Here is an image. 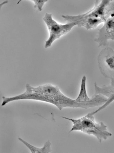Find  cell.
Segmentation results:
<instances>
[{
    "label": "cell",
    "mask_w": 114,
    "mask_h": 153,
    "mask_svg": "<svg viewBox=\"0 0 114 153\" xmlns=\"http://www.w3.org/2000/svg\"><path fill=\"white\" fill-rule=\"evenodd\" d=\"M87 94L86 89V77L83 76L81 83V89L78 97L75 99L76 102L79 103H84L89 102L91 100Z\"/></svg>",
    "instance_id": "9c48e42d"
},
{
    "label": "cell",
    "mask_w": 114,
    "mask_h": 153,
    "mask_svg": "<svg viewBox=\"0 0 114 153\" xmlns=\"http://www.w3.org/2000/svg\"><path fill=\"white\" fill-rule=\"evenodd\" d=\"M114 12V0L96 1L94 7L85 13L78 15H61L67 23H76L78 27L87 30L95 29L104 23Z\"/></svg>",
    "instance_id": "7a4b0ae2"
},
{
    "label": "cell",
    "mask_w": 114,
    "mask_h": 153,
    "mask_svg": "<svg viewBox=\"0 0 114 153\" xmlns=\"http://www.w3.org/2000/svg\"><path fill=\"white\" fill-rule=\"evenodd\" d=\"M49 30V38L45 42L44 48H48L56 40L59 39L62 36L66 35L75 26L76 23H67L65 24H61L57 23L53 18L51 13H46L43 19Z\"/></svg>",
    "instance_id": "277c9868"
},
{
    "label": "cell",
    "mask_w": 114,
    "mask_h": 153,
    "mask_svg": "<svg viewBox=\"0 0 114 153\" xmlns=\"http://www.w3.org/2000/svg\"><path fill=\"white\" fill-rule=\"evenodd\" d=\"M92 112L89 113L79 119L69 118L61 117L73 123L72 128L69 133L73 131H80L89 135H93L100 143L112 136V134L107 129V126L103 122L97 123Z\"/></svg>",
    "instance_id": "3957f363"
},
{
    "label": "cell",
    "mask_w": 114,
    "mask_h": 153,
    "mask_svg": "<svg viewBox=\"0 0 114 153\" xmlns=\"http://www.w3.org/2000/svg\"><path fill=\"white\" fill-rule=\"evenodd\" d=\"M95 89V94H101L106 97L107 100V102L103 105L101 106L95 111L92 112L94 115L98 112L105 109L110 103L114 101V77L111 79V82L109 85H104L102 87L98 86L97 83L94 84Z\"/></svg>",
    "instance_id": "52a82bcc"
},
{
    "label": "cell",
    "mask_w": 114,
    "mask_h": 153,
    "mask_svg": "<svg viewBox=\"0 0 114 153\" xmlns=\"http://www.w3.org/2000/svg\"><path fill=\"white\" fill-rule=\"evenodd\" d=\"M109 40H114V12L104 22L103 26L98 29L95 42L98 47H108Z\"/></svg>",
    "instance_id": "8992f818"
},
{
    "label": "cell",
    "mask_w": 114,
    "mask_h": 153,
    "mask_svg": "<svg viewBox=\"0 0 114 153\" xmlns=\"http://www.w3.org/2000/svg\"><path fill=\"white\" fill-rule=\"evenodd\" d=\"M98 68L106 78L114 77V50L107 47L101 51L97 57Z\"/></svg>",
    "instance_id": "5b68a950"
},
{
    "label": "cell",
    "mask_w": 114,
    "mask_h": 153,
    "mask_svg": "<svg viewBox=\"0 0 114 153\" xmlns=\"http://www.w3.org/2000/svg\"><path fill=\"white\" fill-rule=\"evenodd\" d=\"M26 91L21 95L10 97L3 96L2 97L3 101L2 106L13 101L28 100L51 103L61 111L66 107L87 109L103 105L107 100L104 95L95 94L89 102L79 103L76 102L75 100L72 99L64 95L58 87L50 84L33 87L27 83L26 85Z\"/></svg>",
    "instance_id": "6da1fadb"
},
{
    "label": "cell",
    "mask_w": 114,
    "mask_h": 153,
    "mask_svg": "<svg viewBox=\"0 0 114 153\" xmlns=\"http://www.w3.org/2000/svg\"><path fill=\"white\" fill-rule=\"evenodd\" d=\"M18 140L26 146L32 153H50L51 152V143L49 140L47 141L42 148H38L26 142L21 137H18Z\"/></svg>",
    "instance_id": "ba28073f"
},
{
    "label": "cell",
    "mask_w": 114,
    "mask_h": 153,
    "mask_svg": "<svg viewBox=\"0 0 114 153\" xmlns=\"http://www.w3.org/2000/svg\"><path fill=\"white\" fill-rule=\"evenodd\" d=\"M34 4V7L36 8L40 11H42L43 8L44 4L48 1L47 0H43V1H38V0H33L31 1Z\"/></svg>",
    "instance_id": "30bf717a"
}]
</instances>
